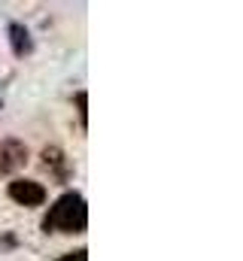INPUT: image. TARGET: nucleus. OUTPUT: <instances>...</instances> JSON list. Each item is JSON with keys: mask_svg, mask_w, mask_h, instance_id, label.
Instances as JSON below:
<instances>
[{"mask_svg": "<svg viewBox=\"0 0 243 261\" xmlns=\"http://www.w3.org/2000/svg\"><path fill=\"white\" fill-rule=\"evenodd\" d=\"M88 225V206L79 192H67L55 200L49 216L43 219L46 231H64V234H82Z\"/></svg>", "mask_w": 243, "mask_h": 261, "instance_id": "f257e3e1", "label": "nucleus"}, {"mask_svg": "<svg viewBox=\"0 0 243 261\" xmlns=\"http://www.w3.org/2000/svg\"><path fill=\"white\" fill-rule=\"evenodd\" d=\"M9 197L21 206H40L46 200V189L34 179H15V182H9Z\"/></svg>", "mask_w": 243, "mask_h": 261, "instance_id": "f03ea898", "label": "nucleus"}, {"mask_svg": "<svg viewBox=\"0 0 243 261\" xmlns=\"http://www.w3.org/2000/svg\"><path fill=\"white\" fill-rule=\"evenodd\" d=\"M28 161V146L21 140H3L0 143V173H15Z\"/></svg>", "mask_w": 243, "mask_h": 261, "instance_id": "7ed1b4c3", "label": "nucleus"}, {"mask_svg": "<svg viewBox=\"0 0 243 261\" xmlns=\"http://www.w3.org/2000/svg\"><path fill=\"white\" fill-rule=\"evenodd\" d=\"M9 40H12V52H15V55H28V52L34 49L31 34L25 31V24H9Z\"/></svg>", "mask_w": 243, "mask_h": 261, "instance_id": "20e7f679", "label": "nucleus"}, {"mask_svg": "<svg viewBox=\"0 0 243 261\" xmlns=\"http://www.w3.org/2000/svg\"><path fill=\"white\" fill-rule=\"evenodd\" d=\"M43 164H46V167H52V170L58 173V179H67V164H64V152H61L58 146H46V149H43Z\"/></svg>", "mask_w": 243, "mask_h": 261, "instance_id": "39448f33", "label": "nucleus"}, {"mask_svg": "<svg viewBox=\"0 0 243 261\" xmlns=\"http://www.w3.org/2000/svg\"><path fill=\"white\" fill-rule=\"evenodd\" d=\"M76 110H79V119H82V125H85V119H88V94H85V91L76 94Z\"/></svg>", "mask_w": 243, "mask_h": 261, "instance_id": "423d86ee", "label": "nucleus"}, {"mask_svg": "<svg viewBox=\"0 0 243 261\" xmlns=\"http://www.w3.org/2000/svg\"><path fill=\"white\" fill-rule=\"evenodd\" d=\"M58 261H88V255H85V249H79V252H70V255H64Z\"/></svg>", "mask_w": 243, "mask_h": 261, "instance_id": "0eeeda50", "label": "nucleus"}]
</instances>
